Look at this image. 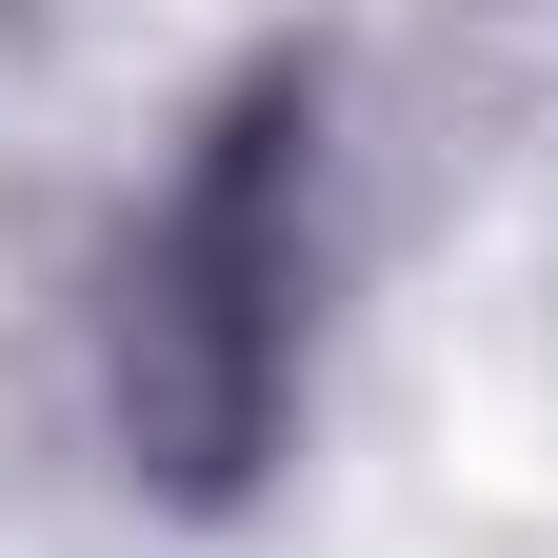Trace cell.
<instances>
[{"label": "cell", "instance_id": "cell-1", "mask_svg": "<svg viewBox=\"0 0 558 558\" xmlns=\"http://www.w3.org/2000/svg\"><path fill=\"white\" fill-rule=\"evenodd\" d=\"M279 240H300V100H240L220 160L160 199L140 319H120V399L180 439V478H220L279 399Z\"/></svg>", "mask_w": 558, "mask_h": 558}]
</instances>
